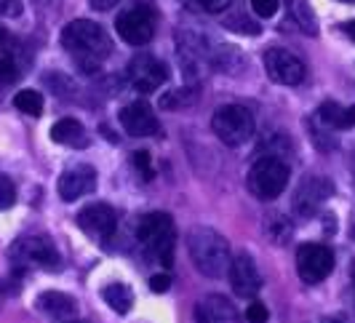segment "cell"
I'll list each match as a JSON object with an SVG mask.
<instances>
[{"instance_id":"23","label":"cell","mask_w":355,"mask_h":323,"mask_svg":"<svg viewBox=\"0 0 355 323\" xmlns=\"http://www.w3.org/2000/svg\"><path fill=\"white\" fill-rule=\"evenodd\" d=\"M17 203V184L11 177L0 174V211H8Z\"/></svg>"},{"instance_id":"10","label":"cell","mask_w":355,"mask_h":323,"mask_svg":"<svg viewBox=\"0 0 355 323\" xmlns=\"http://www.w3.org/2000/svg\"><path fill=\"white\" fill-rule=\"evenodd\" d=\"M128 78L139 94H153L168 80V70L155 56H134L128 64Z\"/></svg>"},{"instance_id":"16","label":"cell","mask_w":355,"mask_h":323,"mask_svg":"<svg viewBox=\"0 0 355 323\" xmlns=\"http://www.w3.org/2000/svg\"><path fill=\"white\" fill-rule=\"evenodd\" d=\"M35 307L51 318H70L78 313V302L64 291H43L35 299Z\"/></svg>"},{"instance_id":"12","label":"cell","mask_w":355,"mask_h":323,"mask_svg":"<svg viewBox=\"0 0 355 323\" xmlns=\"http://www.w3.org/2000/svg\"><path fill=\"white\" fill-rule=\"evenodd\" d=\"M334 193V184L326 177H304L294 190V211L300 216H313L323 200Z\"/></svg>"},{"instance_id":"25","label":"cell","mask_w":355,"mask_h":323,"mask_svg":"<svg viewBox=\"0 0 355 323\" xmlns=\"http://www.w3.org/2000/svg\"><path fill=\"white\" fill-rule=\"evenodd\" d=\"M131 161H134V168L142 174V180H153V163H150V152L147 150H137L131 155Z\"/></svg>"},{"instance_id":"35","label":"cell","mask_w":355,"mask_h":323,"mask_svg":"<svg viewBox=\"0 0 355 323\" xmlns=\"http://www.w3.org/2000/svg\"><path fill=\"white\" fill-rule=\"evenodd\" d=\"M0 302H3V286H0Z\"/></svg>"},{"instance_id":"33","label":"cell","mask_w":355,"mask_h":323,"mask_svg":"<svg viewBox=\"0 0 355 323\" xmlns=\"http://www.w3.org/2000/svg\"><path fill=\"white\" fill-rule=\"evenodd\" d=\"M350 278H353V288H355V265H353V275H350Z\"/></svg>"},{"instance_id":"29","label":"cell","mask_w":355,"mask_h":323,"mask_svg":"<svg viewBox=\"0 0 355 323\" xmlns=\"http://www.w3.org/2000/svg\"><path fill=\"white\" fill-rule=\"evenodd\" d=\"M21 3L19 0H0V17H19Z\"/></svg>"},{"instance_id":"14","label":"cell","mask_w":355,"mask_h":323,"mask_svg":"<svg viewBox=\"0 0 355 323\" xmlns=\"http://www.w3.org/2000/svg\"><path fill=\"white\" fill-rule=\"evenodd\" d=\"M121 126L131 137H153V134L160 131L158 118H155L153 107L144 99H137V102H131V105H125L121 110Z\"/></svg>"},{"instance_id":"31","label":"cell","mask_w":355,"mask_h":323,"mask_svg":"<svg viewBox=\"0 0 355 323\" xmlns=\"http://www.w3.org/2000/svg\"><path fill=\"white\" fill-rule=\"evenodd\" d=\"M345 33H347V35L355 40V21H347V24H345Z\"/></svg>"},{"instance_id":"34","label":"cell","mask_w":355,"mask_h":323,"mask_svg":"<svg viewBox=\"0 0 355 323\" xmlns=\"http://www.w3.org/2000/svg\"><path fill=\"white\" fill-rule=\"evenodd\" d=\"M339 3H355V0H339Z\"/></svg>"},{"instance_id":"15","label":"cell","mask_w":355,"mask_h":323,"mask_svg":"<svg viewBox=\"0 0 355 323\" xmlns=\"http://www.w3.org/2000/svg\"><path fill=\"white\" fill-rule=\"evenodd\" d=\"M94 187H96V171L83 163L59 177V195L64 200H78V198L89 195L94 193Z\"/></svg>"},{"instance_id":"11","label":"cell","mask_w":355,"mask_h":323,"mask_svg":"<svg viewBox=\"0 0 355 323\" xmlns=\"http://www.w3.org/2000/svg\"><path fill=\"white\" fill-rule=\"evenodd\" d=\"M78 227L89 238H94V241H107L110 235L115 233V227H118V214L107 203H91L86 209H80Z\"/></svg>"},{"instance_id":"13","label":"cell","mask_w":355,"mask_h":323,"mask_svg":"<svg viewBox=\"0 0 355 323\" xmlns=\"http://www.w3.org/2000/svg\"><path fill=\"white\" fill-rule=\"evenodd\" d=\"M227 275H230L232 291H235L238 297H246V299H249V297H257L259 288H262V275H259L257 262L251 259L249 254H235Z\"/></svg>"},{"instance_id":"20","label":"cell","mask_w":355,"mask_h":323,"mask_svg":"<svg viewBox=\"0 0 355 323\" xmlns=\"http://www.w3.org/2000/svg\"><path fill=\"white\" fill-rule=\"evenodd\" d=\"M206 315H209V323H241V315L238 310L232 307V302H227L225 297H209L206 302H200Z\"/></svg>"},{"instance_id":"8","label":"cell","mask_w":355,"mask_h":323,"mask_svg":"<svg viewBox=\"0 0 355 323\" xmlns=\"http://www.w3.org/2000/svg\"><path fill=\"white\" fill-rule=\"evenodd\" d=\"M334 270V252L323 243H302L297 249V272L304 283H320Z\"/></svg>"},{"instance_id":"27","label":"cell","mask_w":355,"mask_h":323,"mask_svg":"<svg viewBox=\"0 0 355 323\" xmlns=\"http://www.w3.org/2000/svg\"><path fill=\"white\" fill-rule=\"evenodd\" d=\"M150 288H153L155 294H166V291L171 288V275H168V272H158V275H153V278H150Z\"/></svg>"},{"instance_id":"7","label":"cell","mask_w":355,"mask_h":323,"mask_svg":"<svg viewBox=\"0 0 355 323\" xmlns=\"http://www.w3.org/2000/svg\"><path fill=\"white\" fill-rule=\"evenodd\" d=\"M11 262L17 265V270L24 268H46L53 270L59 265V254L53 249V243L43 235H27L19 238L17 243L11 246Z\"/></svg>"},{"instance_id":"1","label":"cell","mask_w":355,"mask_h":323,"mask_svg":"<svg viewBox=\"0 0 355 323\" xmlns=\"http://www.w3.org/2000/svg\"><path fill=\"white\" fill-rule=\"evenodd\" d=\"M62 46L75 56L80 70L86 72L96 70L110 56V51H112L110 35L91 19H75V21H70L62 30Z\"/></svg>"},{"instance_id":"2","label":"cell","mask_w":355,"mask_h":323,"mask_svg":"<svg viewBox=\"0 0 355 323\" xmlns=\"http://www.w3.org/2000/svg\"><path fill=\"white\" fill-rule=\"evenodd\" d=\"M187 249L196 262V268L209 278H222L230 270V243L214 227H196L187 235Z\"/></svg>"},{"instance_id":"19","label":"cell","mask_w":355,"mask_h":323,"mask_svg":"<svg viewBox=\"0 0 355 323\" xmlns=\"http://www.w3.org/2000/svg\"><path fill=\"white\" fill-rule=\"evenodd\" d=\"M51 139L56 144H70V147H86V131L80 121L75 118H62L51 128Z\"/></svg>"},{"instance_id":"17","label":"cell","mask_w":355,"mask_h":323,"mask_svg":"<svg viewBox=\"0 0 355 323\" xmlns=\"http://www.w3.org/2000/svg\"><path fill=\"white\" fill-rule=\"evenodd\" d=\"M21 64H19V46L11 33L0 27V80H17Z\"/></svg>"},{"instance_id":"9","label":"cell","mask_w":355,"mask_h":323,"mask_svg":"<svg viewBox=\"0 0 355 323\" xmlns=\"http://www.w3.org/2000/svg\"><path fill=\"white\" fill-rule=\"evenodd\" d=\"M265 70L270 80L278 86H300L304 78V64L286 49H267Z\"/></svg>"},{"instance_id":"18","label":"cell","mask_w":355,"mask_h":323,"mask_svg":"<svg viewBox=\"0 0 355 323\" xmlns=\"http://www.w3.org/2000/svg\"><path fill=\"white\" fill-rule=\"evenodd\" d=\"M318 121L326 123L329 128H339V131H347L355 126V105L353 107H342L337 102H326L318 110Z\"/></svg>"},{"instance_id":"24","label":"cell","mask_w":355,"mask_h":323,"mask_svg":"<svg viewBox=\"0 0 355 323\" xmlns=\"http://www.w3.org/2000/svg\"><path fill=\"white\" fill-rule=\"evenodd\" d=\"M251 8H254L257 17L272 19L281 8V0H251Z\"/></svg>"},{"instance_id":"22","label":"cell","mask_w":355,"mask_h":323,"mask_svg":"<svg viewBox=\"0 0 355 323\" xmlns=\"http://www.w3.org/2000/svg\"><path fill=\"white\" fill-rule=\"evenodd\" d=\"M14 107H17L19 112H24V115H33V118H37V115L43 112V96H40L37 91H33V89L19 91L17 96H14Z\"/></svg>"},{"instance_id":"28","label":"cell","mask_w":355,"mask_h":323,"mask_svg":"<svg viewBox=\"0 0 355 323\" xmlns=\"http://www.w3.org/2000/svg\"><path fill=\"white\" fill-rule=\"evenodd\" d=\"M198 3L209 14H222V11H227V6H230L232 0H198Z\"/></svg>"},{"instance_id":"30","label":"cell","mask_w":355,"mask_h":323,"mask_svg":"<svg viewBox=\"0 0 355 323\" xmlns=\"http://www.w3.org/2000/svg\"><path fill=\"white\" fill-rule=\"evenodd\" d=\"M89 3L94 11H110V8H115L121 0H89Z\"/></svg>"},{"instance_id":"32","label":"cell","mask_w":355,"mask_h":323,"mask_svg":"<svg viewBox=\"0 0 355 323\" xmlns=\"http://www.w3.org/2000/svg\"><path fill=\"white\" fill-rule=\"evenodd\" d=\"M320 323H339V321H334V318H326V321H320Z\"/></svg>"},{"instance_id":"21","label":"cell","mask_w":355,"mask_h":323,"mask_svg":"<svg viewBox=\"0 0 355 323\" xmlns=\"http://www.w3.org/2000/svg\"><path fill=\"white\" fill-rule=\"evenodd\" d=\"M102 297H105V302L112 307L118 315H125V313L134 307V294H131V288L125 286V283H110V286H105Z\"/></svg>"},{"instance_id":"26","label":"cell","mask_w":355,"mask_h":323,"mask_svg":"<svg viewBox=\"0 0 355 323\" xmlns=\"http://www.w3.org/2000/svg\"><path fill=\"white\" fill-rule=\"evenodd\" d=\"M267 318H270V313H267V307L262 302H251L246 307V321L249 323H267Z\"/></svg>"},{"instance_id":"3","label":"cell","mask_w":355,"mask_h":323,"mask_svg":"<svg viewBox=\"0 0 355 323\" xmlns=\"http://www.w3.org/2000/svg\"><path fill=\"white\" fill-rule=\"evenodd\" d=\"M137 238L142 243L150 259H155L160 268L168 270L174 265V246H177V227L174 219L163 211H153L139 219Z\"/></svg>"},{"instance_id":"5","label":"cell","mask_w":355,"mask_h":323,"mask_svg":"<svg viewBox=\"0 0 355 323\" xmlns=\"http://www.w3.org/2000/svg\"><path fill=\"white\" fill-rule=\"evenodd\" d=\"M211 128L225 144L238 147L254 137V115L243 105H225L214 112Z\"/></svg>"},{"instance_id":"4","label":"cell","mask_w":355,"mask_h":323,"mask_svg":"<svg viewBox=\"0 0 355 323\" xmlns=\"http://www.w3.org/2000/svg\"><path fill=\"white\" fill-rule=\"evenodd\" d=\"M246 184H249L251 195H257L259 200H272L288 184V166L278 155H262L251 163Z\"/></svg>"},{"instance_id":"6","label":"cell","mask_w":355,"mask_h":323,"mask_svg":"<svg viewBox=\"0 0 355 323\" xmlns=\"http://www.w3.org/2000/svg\"><path fill=\"white\" fill-rule=\"evenodd\" d=\"M115 30L128 46H144V43H150V37L155 35V11L144 3H137V6L118 14Z\"/></svg>"}]
</instances>
